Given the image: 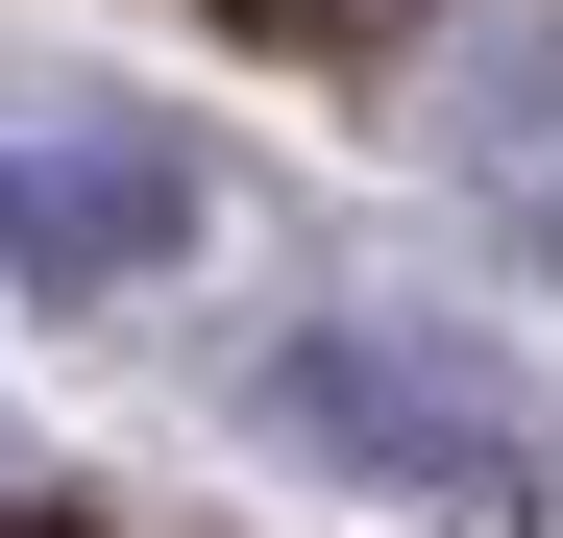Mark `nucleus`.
I'll use <instances>...</instances> for the list:
<instances>
[{
	"mask_svg": "<svg viewBox=\"0 0 563 538\" xmlns=\"http://www.w3.org/2000/svg\"><path fill=\"white\" fill-rule=\"evenodd\" d=\"M441 147H465V221L515 269H563V0H490L441 49Z\"/></svg>",
	"mask_w": 563,
	"mask_h": 538,
	"instance_id": "nucleus-3",
	"label": "nucleus"
},
{
	"mask_svg": "<svg viewBox=\"0 0 563 538\" xmlns=\"http://www.w3.org/2000/svg\"><path fill=\"white\" fill-rule=\"evenodd\" d=\"M245 440H295L319 490H393L417 538H563L539 392L490 368V343H441V318H295L245 368Z\"/></svg>",
	"mask_w": 563,
	"mask_h": 538,
	"instance_id": "nucleus-1",
	"label": "nucleus"
},
{
	"mask_svg": "<svg viewBox=\"0 0 563 538\" xmlns=\"http://www.w3.org/2000/svg\"><path fill=\"white\" fill-rule=\"evenodd\" d=\"M197 245V147L172 123H25L0 147V269H25V294H147V269Z\"/></svg>",
	"mask_w": 563,
	"mask_h": 538,
	"instance_id": "nucleus-2",
	"label": "nucleus"
}]
</instances>
